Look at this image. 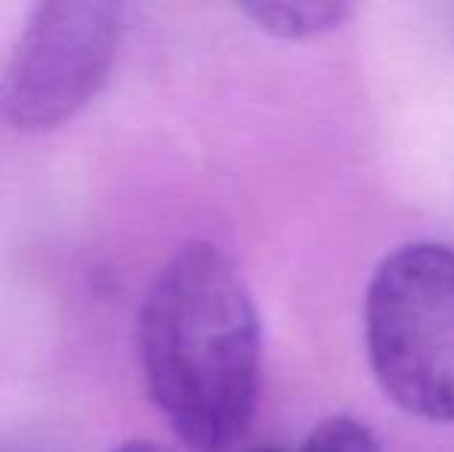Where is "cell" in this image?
<instances>
[{"label":"cell","instance_id":"cell-1","mask_svg":"<svg viewBox=\"0 0 454 452\" xmlns=\"http://www.w3.org/2000/svg\"><path fill=\"white\" fill-rule=\"evenodd\" d=\"M152 403L192 452L247 434L263 378V329L239 266L216 245H183L145 291L137 326Z\"/></svg>","mask_w":454,"mask_h":452},{"label":"cell","instance_id":"cell-5","mask_svg":"<svg viewBox=\"0 0 454 452\" xmlns=\"http://www.w3.org/2000/svg\"><path fill=\"white\" fill-rule=\"evenodd\" d=\"M300 452H380V440L353 416H331L312 428Z\"/></svg>","mask_w":454,"mask_h":452},{"label":"cell","instance_id":"cell-6","mask_svg":"<svg viewBox=\"0 0 454 452\" xmlns=\"http://www.w3.org/2000/svg\"><path fill=\"white\" fill-rule=\"evenodd\" d=\"M114 452H170V449L158 447V443H149V440H127V443H121Z\"/></svg>","mask_w":454,"mask_h":452},{"label":"cell","instance_id":"cell-7","mask_svg":"<svg viewBox=\"0 0 454 452\" xmlns=\"http://www.w3.org/2000/svg\"><path fill=\"white\" fill-rule=\"evenodd\" d=\"M257 452H275V449H257Z\"/></svg>","mask_w":454,"mask_h":452},{"label":"cell","instance_id":"cell-4","mask_svg":"<svg viewBox=\"0 0 454 452\" xmlns=\"http://www.w3.org/2000/svg\"><path fill=\"white\" fill-rule=\"evenodd\" d=\"M257 28L285 41H309L325 31H334L349 16L347 4L334 0H278V4H247L241 6Z\"/></svg>","mask_w":454,"mask_h":452},{"label":"cell","instance_id":"cell-2","mask_svg":"<svg viewBox=\"0 0 454 452\" xmlns=\"http://www.w3.org/2000/svg\"><path fill=\"white\" fill-rule=\"evenodd\" d=\"M377 385L408 416L454 424V248L411 242L380 260L364 295Z\"/></svg>","mask_w":454,"mask_h":452},{"label":"cell","instance_id":"cell-3","mask_svg":"<svg viewBox=\"0 0 454 452\" xmlns=\"http://www.w3.org/2000/svg\"><path fill=\"white\" fill-rule=\"evenodd\" d=\"M114 47V4H37L0 75V118L22 133L62 127L102 91L112 72Z\"/></svg>","mask_w":454,"mask_h":452}]
</instances>
